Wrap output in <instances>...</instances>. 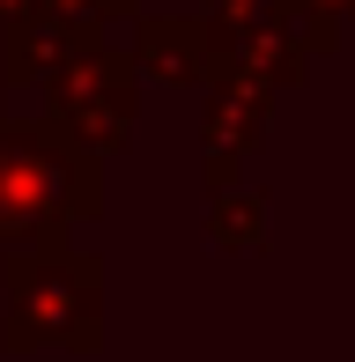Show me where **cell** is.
<instances>
[{"instance_id":"obj_1","label":"cell","mask_w":355,"mask_h":362,"mask_svg":"<svg viewBox=\"0 0 355 362\" xmlns=\"http://www.w3.org/2000/svg\"><path fill=\"white\" fill-rule=\"evenodd\" d=\"M104 274L59 244L8 252V348H96L104 340Z\"/></svg>"},{"instance_id":"obj_2","label":"cell","mask_w":355,"mask_h":362,"mask_svg":"<svg viewBox=\"0 0 355 362\" xmlns=\"http://www.w3.org/2000/svg\"><path fill=\"white\" fill-rule=\"evenodd\" d=\"M200 30H207V67L260 74L267 89H289L311 52L296 30V0H207Z\"/></svg>"},{"instance_id":"obj_3","label":"cell","mask_w":355,"mask_h":362,"mask_svg":"<svg viewBox=\"0 0 355 362\" xmlns=\"http://www.w3.org/2000/svg\"><path fill=\"white\" fill-rule=\"evenodd\" d=\"M45 89H52V126L74 134L82 148H96V156L134 134V67L111 59L104 45L67 59L59 74H45Z\"/></svg>"},{"instance_id":"obj_4","label":"cell","mask_w":355,"mask_h":362,"mask_svg":"<svg viewBox=\"0 0 355 362\" xmlns=\"http://www.w3.org/2000/svg\"><path fill=\"white\" fill-rule=\"evenodd\" d=\"M104 45V15L82 8V0H37L15 23H0V81H45L67 59H82Z\"/></svg>"},{"instance_id":"obj_5","label":"cell","mask_w":355,"mask_h":362,"mask_svg":"<svg viewBox=\"0 0 355 362\" xmlns=\"http://www.w3.org/2000/svg\"><path fill=\"white\" fill-rule=\"evenodd\" d=\"M267 81L237 67H207V126H200V170L207 185H237L252 156L267 141Z\"/></svg>"},{"instance_id":"obj_6","label":"cell","mask_w":355,"mask_h":362,"mask_svg":"<svg viewBox=\"0 0 355 362\" xmlns=\"http://www.w3.org/2000/svg\"><path fill=\"white\" fill-rule=\"evenodd\" d=\"M134 52H141V67L163 74V81H207V30L192 23V15H156V23H141Z\"/></svg>"},{"instance_id":"obj_7","label":"cell","mask_w":355,"mask_h":362,"mask_svg":"<svg viewBox=\"0 0 355 362\" xmlns=\"http://www.w3.org/2000/svg\"><path fill=\"white\" fill-rule=\"evenodd\" d=\"M207 237L222 252H260L267 222H260V192H237V185H215V215H207Z\"/></svg>"},{"instance_id":"obj_8","label":"cell","mask_w":355,"mask_h":362,"mask_svg":"<svg viewBox=\"0 0 355 362\" xmlns=\"http://www.w3.org/2000/svg\"><path fill=\"white\" fill-rule=\"evenodd\" d=\"M348 15H355V0H296V30H303V45H311V52H326L333 30H341Z\"/></svg>"},{"instance_id":"obj_9","label":"cell","mask_w":355,"mask_h":362,"mask_svg":"<svg viewBox=\"0 0 355 362\" xmlns=\"http://www.w3.org/2000/svg\"><path fill=\"white\" fill-rule=\"evenodd\" d=\"M82 8H96V15H126L134 0H82Z\"/></svg>"},{"instance_id":"obj_10","label":"cell","mask_w":355,"mask_h":362,"mask_svg":"<svg viewBox=\"0 0 355 362\" xmlns=\"http://www.w3.org/2000/svg\"><path fill=\"white\" fill-rule=\"evenodd\" d=\"M23 8H37V0H0V23H15Z\"/></svg>"},{"instance_id":"obj_11","label":"cell","mask_w":355,"mask_h":362,"mask_svg":"<svg viewBox=\"0 0 355 362\" xmlns=\"http://www.w3.org/2000/svg\"><path fill=\"white\" fill-rule=\"evenodd\" d=\"M0 126H8V96H0Z\"/></svg>"}]
</instances>
